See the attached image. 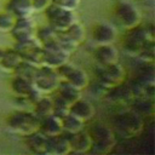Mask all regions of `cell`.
Returning a JSON list of instances; mask_svg holds the SVG:
<instances>
[{
  "instance_id": "1",
  "label": "cell",
  "mask_w": 155,
  "mask_h": 155,
  "mask_svg": "<svg viewBox=\"0 0 155 155\" xmlns=\"http://www.w3.org/2000/svg\"><path fill=\"white\" fill-rule=\"evenodd\" d=\"M45 16L48 21V24L54 28L57 31L65 30L70 24L75 22L74 11L61 7L59 5L51 2L45 8Z\"/></svg>"
},
{
  "instance_id": "20",
  "label": "cell",
  "mask_w": 155,
  "mask_h": 155,
  "mask_svg": "<svg viewBox=\"0 0 155 155\" xmlns=\"http://www.w3.org/2000/svg\"><path fill=\"white\" fill-rule=\"evenodd\" d=\"M116 125L120 130L124 132H134L140 127V119L134 113H126L122 115H119L115 120Z\"/></svg>"
},
{
  "instance_id": "16",
  "label": "cell",
  "mask_w": 155,
  "mask_h": 155,
  "mask_svg": "<svg viewBox=\"0 0 155 155\" xmlns=\"http://www.w3.org/2000/svg\"><path fill=\"white\" fill-rule=\"evenodd\" d=\"M6 11L10 12L16 18L18 17H29L34 11L31 0H7Z\"/></svg>"
},
{
  "instance_id": "11",
  "label": "cell",
  "mask_w": 155,
  "mask_h": 155,
  "mask_svg": "<svg viewBox=\"0 0 155 155\" xmlns=\"http://www.w3.org/2000/svg\"><path fill=\"white\" fill-rule=\"evenodd\" d=\"M12 38L16 41H22L34 36V23L29 17L16 18L12 28L10 29Z\"/></svg>"
},
{
  "instance_id": "8",
  "label": "cell",
  "mask_w": 155,
  "mask_h": 155,
  "mask_svg": "<svg viewBox=\"0 0 155 155\" xmlns=\"http://www.w3.org/2000/svg\"><path fill=\"white\" fill-rule=\"evenodd\" d=\"M56 69H57V73H58L59 78L69 81L74 86L79 87L80 90L84 88L87 85V76H86L85 71L74 67V65H71V64H68V62L59 65Z\"/></svg>"
},
{
  "instance_id": "22",
  "label": "cell",
  "mask_w": 155,
  "mask_h": 155,
  "mask_svg": "<svg viewBox=\"0 0 155 155\" xmlns=\"http://www.w3.org/2000/svg\"><path fill=\"white\" fill-rule=\"evenodd\" d=\"M36 68H38V64H34L29 61H25V59H22L18 65L13 69L15 71V75H18V76H22L24 79H28L33 82V78L35 75V71H36Z\"/></svg>"
},
{
  "instance_id": "29",
  "label": "cell",
  "mask_w": 155,
  "mask_h": 155,
  "mask_svg": "<svg viewBox=\"0 0 155 155\" xmlns=\"http://www.w3.org/2000/svg\"><path fill=\"white\" fill-rule=\"evenodd\" d=\"M51 2H52V0H31L34 10H44Z\"/></svg>"
},
{
  "instance_id": "30",
  "label": "cell",
  "mask_w": 155,
  "mask_h": 155,
  "mask_svg": "<svg viewBox=\"0 0 155 155\" xmlns=\"http://www.w3.org/2000/svg\"><path fill=\"white\" fill-rule=\"evenodd\" d=\"M4 52H5V48H2V47L0 46V59H1V57L4 56Z\"/></svg>"
},
{
  "instance_id": "18",
  "label": "cell",
  "mask_w": 155,
  "mask_h": 155,
  "mask_svg": "<svg viewBox=\"0 0 155 155\" xmlns=\"http://www.w3.org/2000/svg\"><path fill=\"white\" fill-rule=\"evenodd\" d=\"M39 130L41 132H44L47 136H56L58 133H61L62 130V122L61 119L57 117L53 114H50L47 116H44L40 119L39 122Z\"/></svg>"
},
{
  "instance_id": "17",
  "label": "cell",
  "mask_w": 155,
  "mask_h": 155,
  "mask_svg": "<svg viewBox=\"0 0 155 155\" xmlns=\"http://www.w3.org/2000/svg\"><path fill=\"white\" fill-rule=\"evenodd\" d=\"M69 113L73 114L74 116L79 117L82 121L90 120L93 115V107L90 102L82 99L81 97L74 101L73 103L69 104Z\"/></svg>"
},
{
  "instance_id": "26",
  "label": "cell",
  "mask_w": 155,
  "mask_h": 155,
  "mask_svg": "<svg viewBox=\"0 0 155 155\" xmlns=\"http://www.w3.org/2000/svg\"><path fill=\"white\" fill-rule=\"evenodd\" d=\"M34 105H35L34 113H35V115H36L39 119L52 114L53 102H52V99L48 98V97H40V98L34 103Z\"/></svg>"
},
{
  "instance_id": "7",
  "label": "cell",
  "mask_w": 155,
  "mask_h": 155,
  "mask_svg": "<svg viewBox=\"0 0 155 155\" xmlns=\"http://www.w3.org/2000/svg\"><path fill=\"white\" fill-rule=\"evenodd\" d=\"M87 133L92 140L91 148L107 150L108 147H111L113 144V134L110 130L102 124H94Z\"/></svg>"
},
{
  "instance_id": "21",
  "label": "cell",
  "mask_w": 155,
  "mask_h": 155,
  "mask_svg": "<svg viewBox=\"0 0 155 155\" xmlns=\"http://www.w3.org/2000/svg\"><path fill=\"white\" fill-rule=\"evenodd\" d=\"M94 54H96L97 61L102 65L114 63V62H116V58H117V51L110 44H102V45H99L97 47Z\"/></svg>"
},
{
  "instance_id": "10",
  "label": "cell",
  "mask_w": 155,
  "mask_h": 155,
  "mask_svg": "<svg viewBox=\"0 0 155 155\" xmlns=\"http://www.w3.org/2000/svg\"><path fill=\"white\" fill-rule=\"evenodd\" d=\"M115 15L119 22L127 28L137 25V22L139 19L137 10L130 2H119L115 7Z\"/></svg>"
},
{
  "instance_id": "9",
  "label": "cell",
  "mask_w": 155,
  "mask_h": 155,
  "mask_svg": "<svg viewBox=\"0 0 155 155\" xmlns=\"http://www.w3.org/2000/svg\"><path fill=\"white\" fill-rule=\"evenodd\" d=\"M147 41H148V30L138 25H134L130 28L125 38V47L131 52L140 51Z\"/></svg>"
},
{
  "instance_id": "27",
  "label": "cell",
  "mask_w": 155,
  "mask_h": 155,
  "mask_svg": "<svg viewBox=\"0 0 155 155\" xmlns=\"http://www.w3.org/2000/svg\"><path fill=\"white\" fill-rule=\"evenodd\" d=\"M15 21H16V17L12 16L10 12H7V11L0 12V30L10 31V29L12 28Z\"/></svg>"
},
{
  "instance_id": "13",
  "label": "cell",
  "mask_w": 155,
  "mask_h": 155,
  "mask_svg": "<svg viewBox=\"0 0 155 155\" xmlns=\"http://www.w3.org/2000/svg\"><path fill=\"white\" fill-rule=\"evenodd\" d=\"M98 75H99V79L103 84L117 85V82L124 76V70L116 62H114L110 64L102 65V69L98 71Z\"/></svg>"
},
{
  "instance_id": "15",
  "label": "cell",
  "mask_w": 155,
  "mask_h": 155,
  "mask_svg": "<svg viewBox=\"0 0 155 155\" xmlns=\"http://www.w3.org/2000/svg\"><path fill=\"white\" fill-rule=\"evenodd\" d=\"M56 91H57V96L64 99L69 104L81 97V90L64 79H59Z\"/></svg>"
},
{
  "instance_id": "25",
  "label": "cell",
  "mask_w": 155,
  "mask_h": 155,
  "mask_svg": "<svg viewBox=\"0 0 155 155\" xmlns=\"http://www.w3.org/2000/svg\"><path fill=\"white\" fill-rule=\"evenodd\" d=\"M57 38H58V31L54 28H52L50 24H47V25H44V27L38 29L35 39L41 45H46L48 42H52V41L57 40Z\"/></svg>"
},
{
  "instance_id": "23",
  "label": "cell",
  "mask_w": 155,
  "mask_h": 155,
  "mask_svg": "<svg viewBox=\"0 0 155 155\" xmlns=\"http://www.w3.org/2000/svg\"><path fill=\"white\" fill-rule=\"evenodd\" d=\"M21 61H22V57H21V54L15 48H12V50H5L4 56L0 59V65L4 69L13 70L18 65V63Z\"/></svg>"
},
{
  "instance_id": "5",
  "label": "cell",
  "mask_w": 155,
  "mask_h": 155,
  "mask_svg": "<svg viewBox=\"0 0 155 155\" xmlns=\"http://www.w3.org/2000/svg\"><path fill=\"white\" fill-rule=\"evenodd\" d=\"M15 50L21 54L22 59L38 65L42 63V45L34 36L22 41H16Z\"/></svg>"
},
{
  "instance_id": "14",
  "label": "cell",
  "mask_w": 155,
  "mask_h": 155,
  "mask_svg": "<svg viewBox=\"0 0 155 155\" xmlns=\"http://www.w3.org/2000/svg\"><path fill=\"white\" fill-rule=\"evenodd\" d=\"M68 138H69L70 149L74 151H78V153H85L92 145V140H91L88 133L82 130H80L78 132L68 133Z\"/></svg>"
},
{
  "instance_id": "28",
  "label": "cell",
  "mask_w": 155,
  "mask_h": 155,
  "mask_svg": "<svg viewBox=\"0 0 155 155\" xmlns=\"http://www.w3.org/2000/svg\"><path fill=\"white\" fill-rule=\"evenodd\" d=\"M79 1L80 0H52V2L59 5L61 7L67 8V10H71V11H74L76 8V6L79 5Z\"/></svg>"
},
{
  "instance_id": "2",
  "label": "cell",
  "mask_w": 155,
  "mask_h": 155,
  "mask_svg": "<svg viewBox=\"0 0 155 155\" xmlns=\"http://www.w3.org/2000/svg\"><path fill=\"white\" fill-rule=\"evenodd\" d=\"M59 81L57 69L46 64H39L33 78V85L40 92H52L56 90Z\"/></svg>"
},
{
  "instance_id": "3",
  "label": "cell",
  "mask_w": 155,
  "mask_h": 155,
  "mask_svg": "<svg viewBox=\"0 0 155 155\" xmlns=\"http://www.w3.org/2000/svg\"><path fill=\"white\" fill-rule=\"evenodd\" d=\"M69 51H67L57 40L42 45V63L53 68H58L59 65L68 62Z\"/></svg>"
},
{
  "instance_id": "6",
  "label": "cell",
  "mask_w": 155,
  "mask_h": 155,
  "mask_svg": "<svg viewBox=\"0 0 155 155\" xmlns=\"http://www.w3.org/2000/svg\"><path fill=\"white\" fill-rule=\"evenodd\" d=\"M11 87L12 91L21 98H24L33 104L41 97L40 91L33 85V82L28 79H24L22 76L15 75V78L11 81Z\"/></svg>"
},
{
  "instance_id": "19",
  "label": "cell",
  "mask_w": 155,
  "mask_h": 155,
  "mask_svg": "<svg viewBox=\"0 0 155 155\" xmlns=\"http://www.w3.org/2000/svg\"><path fill=\"white\" fill-rule=\"evenodd\" d=\"M92 38L99 45L110 44L115 39V30L108 23H99L94 27V29L92 31Z\"/></svg>"
},
{
  "instance_id": "24",
  "label": "cell",
  "mask_w": 155,
  "mask_h": 155,
  "mask_svg": "<svg viewBox=\"0 0 155 155\" xmlns=\"http://www.w3.org/2000/svg\"><path fill=\"white\" fill-rule=\"evenodd\" d=\"M61 122H62V130L68 133H73V132H78L82 130V125H84L82 120H80L79 117L74 116L70 113H68L64 117H62Z\"/></svg>"
},
{
  "instance_id": "4",
  "label": "cell",
  "mask_w": 155,
  "mask_h": 155,
  "mask_svg": "<svg viewBox=\"0 0 155 155\" xmlns=\"http://www.w3.org/2000/svg\"><path fill=\"white\" fill-rule=\"evenodd\" d=\"M40 119L35 113L29 111H16L7 119V124L12 130H16L22 133H29L39 128Z\"/></svg>"
},
{
  "instance_id": "12",
  "label": "cell",
  "mask_w": 155,
  "mask_h": 155,
  "mask_svg": "<svg viewBox=\"0 0 155 155\" xmlns=\"http://www.w3.org/2000/svg\"><path fill=\"white\" fill-rule=\"evenodd\" d=\"M25 142L27 145L31 149V151L36 154H47L48 148V136L41 132L39 128L35 131H31L25 134Z\"/></svg>"
}]
</instances>
